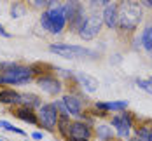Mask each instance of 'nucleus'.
I'll return each instance as SVG.
<instances>
[{
    "label": "nucleus",
    "instance_id": "obj_1",
    "mask_svg": "<svg viewBox=\"0 0 152 141\" xmlns=\"http://www.w3.org/2000/svg\"><path fill=\"white\" fill-rule=\"evenodd\" d=\"M142 9L131 0H122L117 5V28L122 31H133L142 21Z\"/></svg>",
    "mask_w": 152,
    "mask_h": 141
},
{
    "label": "nucleus",
    "instance_id": "obj_2",
    "mask_svg": "<svg viewBox=\"0 0 152 141\" xmlns=\"http://www.w3.org/2000/svg\"><path fill=\"white\" fill-rule=\"evenodd\" d=\"M49 9L42 12L40 16V25L44 26V30L51 31V33H61L65 30L66 19L63 14V5L58 0H49Z\"/></svg>",
    "mask_w": 152,
    "mask_h": 141
},
{
    "label": "nucleus",
    "instance_id": "obj_3",
    "mask_svg": "<svg viewBox=\"0 0 152 141\" xmlns=\"http://www.w3.org/2000/svg\"><path fill=\"white\" fill-rule=\"evenodd\" d=\"M31 80V70L26 66H19L16 64L12 68H9L7 72L0 73V84H11V85H18V84H28Z\"/></svg>",
    "mask_w": 152,
    "mask_h": 141
},
{
    "label": "nucleus",
    "instance_id": "obj_4",
    "mask_svg": "<svg viewBox=\"0 0 152 141\" xmlns=\"http://www.w3.org/2000/svg\"><path fill=\"white\" fill-rule=\"evenodd\" d=\"M49 51L61 56V58H66V59H75V58H84V56L93 58L94 56V52L89 49L80 46H70V44H51Z\"/></svg>",
    "mask_w": 152,
    "mask_h": 141
},
{
    "label": "nucleus",
    "instance_id": "obj_5",
    "mask_svg": "<svg viewBox=\"0 0 152 141\" xmlns=\"http://www.w3.org/2000/svg\"><path fill=\"white\" fill-rule=\"evenodd\" d=\"M37 119H39L40 125L46 127L47 131H54V127L58 125V120H60V111L56 108V103L42 105L37 113Z\"/></svg>",
    "mask_w": 152,
    "mask_h": 141
},
{
    "label": "nucleus",
    "instance_id": "obj_6",
    "mask_svg": "<svg viewBox=\"0 0 152 141\" xmlns=\"http://www.w3.org/2000/svg\"><path fill=\"white\" fill-rule=\"evenodd\" d=\"M102 25H103V19L102 16L98 14H91L88 16V19L80 25L79 28V37L84 38V40H93L98 37V33L102 31Z\"/></svg>",
    "mask_w": 152,
    "mask_h": 141
},
{
    "label": "nucleus",
    "instance_id": "obj_7",
    "mask_svg": "<svg viewBox=\"0 0 152 141\" xmlns=\"http://www.w3.org/2000/svg\"><path fill=\"white\" fill-rule=\"evenodd\" d=\"M63 14L65 19L75 28H80V25L84 23V9L77 0H70L63 5Z\"/></svg>",
    "mask_w": 152,
    "mask_h": 141
},
{
    "label": "nucleus",
    "instance_id": "obj_8",
    "mask_svg": "<svg viewBox=\"0 0 152 141\" xmlns=\"http://www.w3.org/2000/svg\"><path fill=\"white\" fill-rule=\"evenodd\" d=\"M93 138L91 125L84 122H70L68 129V141H89Z\"/></svg>",
    "mask_w": 152,
    "mask_h": 141
},
{
    "label": "nucleus",
    "instance_id": "obj_9",
    "mask_svg": "<svg viewBox=\"0 0 152 141\" xmlns=\"http://www.w3.org/2000/svg\"><path fill=\"white\" fill-rule=\"evenodd\" d=\"M131 125H133V119H131V115L126 113V111L112 117V127H115V132H117L119 138H128V136H129Z\"/></svg>",
    "mask_w": 152,
    "mask_h": 141
},
{
    "label": "nucleus",
    "instance_id": "obj_10",
    "mask_svg": "<svg viewBox=\"0 0 152 141\" xmlns=\"http://www.w3.org/2000/svg\"><path fill=\"white\" fill-rule=\"evenodd\" d=\"M37 85H39L42 91H46L47 94H51V96H56V94L61 93L60 80H56L54 77H49V75H44V77L37 78Z\"/></svg>",
    "mask_w": 152,
    "mask_h": 141
},
{
    "label": "nucleus",
    "instance_id": "obj_11",
    "mask_svg": "<svg viewBox=\"0 0 152 141\" xmlns=\"http://www.w3.org/2000/svg\"><path fill=\"white\" fill-rule=\"evenodd\" d=\"M63 105H65V108L68 110L70 115L82 117V113H80V110H82V103H80V99H79L77 96H70V94H66V96L63 98Z\"/></svg>",
    "mask_w": 152,
    "mask_h": 141
},
{
    "label": "nucleus",
    "instance_id": "obj_12",
    "mask_svg": "<svg viewBox=\"0 0 152 141\" xmlns=\"http://www.w3.org/2000/svg\"><path fill=\"white\" fill-rule=\"evenodd\" d=\"M103 23H105L108 28H115L117 26V4H108L103 11V16H102Z\"/></svg>",
    "mask_w": 152,
    "mask_h": 141
},
{
    "label": "nucleus",
    "instance_id": "obj_13",
    "mask_svg": "<svg viewBox=\"0 0 152 141\" xmlns=\"http://www.w3.org/2000/svg\"><path fill=\"white\" fill-rule=\"evenodd\" d=\"M16 117L19 119V120H23V122H28V124H37L39 122V119H37V113L33 111V108H30V106H19V108H16Z\"/></svg>",
    "mask_w": 152,
    "mask_h": 141
},
{
    "label": "nucleus",
    "instance_id": "obj_14",
    "mask_svg": "<svg viewBox=\"0 0 152 141\" xmlns=\"http://www.w3.org/2000/svg\"><path fill=\"white\" fill-rule=\"evenodd\" d=\"M0 103L18 105V103H21V94L16 93L14 89H4V91H0Z\"/></svg>",
    "mask_w": 152,
    "mask_h": 141
},
{
    "label": "nucleus",
    "instance_id": "obj_15",
    "mask_svg": "<svg viewBox=\"0 0 152 141\" xmlns=\"http://www.w3.org/2000/svg\"><path fill=\"white\" fill-rule=\"evenodd\" d=\"M77 80L82 84V87L86 89V91H89V93H94L96 89H98V80L96 78L89 77L88 73H82V72H77Z\"/></svg>",
    "mask_w": 152,
    "mask_h": 141
},
{
    "label": "nucleus",
    "instance_id": "obj_16",
    "mask_svg": "<svg viewBox=\"0 0 152 141\" xmlns=\"http://www.w3.org/2000/svg\"><path fill=\"white\" fill-rule=\"evenodd\" d=\"M21 105L30 106V108H35V106H42V101H40L39 96L28 93V94H21Z\"/></svg>",
    "mask_w": 152,
    "mask_h": 141
},
{
    "label": "nucleus",
    "instance_id": "obj_17",
    "mask_svg": "<svg viewBox=\"0 0 152 141\" xmlns=\"http://www.w3.org/2000/svg\"><path fill=\"white\" fill-rule=\"evenodd\" d=\"M96 134H98V138L102 141H110L114 138V131H112V127H108V125H98L96 127Z\"/></svg>",
    "mask_w": 152,
    "mask_h": 141
},
{
    "label": "nucleus",
    "instance_id": "obj_18",
    "mask_svg": "<svg viewBox=\"0 0 152 141\" xmlns=\"http://www.w3.org/2000/svg\"><path fill=\"white\" fill-rule=\"evenodd\" d=\"M68 129H70V120H68V117H63V115H61L60 120H58V131L61 132V136H63L65 140H68Z\"/></svg>",
    "mask_w": 152,
    "mask_h": 141
},
{
    "label": "nucleus",
    "instance_id": "obj_19",
    "mask_svg": "<svg viewBox=\"0 0 152 141\" xmlns=\"http://www.w3.org/2000/svg\"><path fill=\"white\" fill-rule=\"evenodd\" d=\"M142 44L147 51H152V26H147L142 33Z\"/></svg>",
    "mask_w": 152,
    "mask_h": 141
},
{
    "label": "nucleus",
    "instance_id": "obj_20",
    "mask_svg": "<svg viewBox=\"0 0 152 141\" xmlns=\"http://www.w3.org/2000/svg\"><path fill=\"white\" fill-rule=\"evenodd\" d=\"M107 111H124L128 108V101H110L105 103Z\"/></svg>",
    "mask_w": 152,
    "mask_h": 141
},
{
    "label": "nucleus",
    "instance_id": "obj_21",
    "mask_svg": "<svg viewBox=\"0 0 152 141\" xmlns=\"http://www.w3.org/2000/svg\"><path fill=\"white\" fill-rule=\"evenodd\" d=\"M25 12H26V7H25L23 2H14L12 4V7H11V16L12 17H21V16H25Z\"/></svg>",
    "mask_w": 152,
    "mask_h": 141
},
{
    "label": "nucleus",
    "instance_id": "obj_22",
    "mask_svg": "<svg viewBox=\"0 0 152 141\" xmlns=\"http://www.w3.org/2000/svg\"><path fill=\"white\" fill-rule=\"evenodd\" d=\"M0 129H5V131H9V132H16V134L25 136V131H23V129L14 127V125L11 124V122H7V120H0Z\"/></svg>",
    "mask_w": 152,
    "mask_h": 141
},
{
    "label": "nucleus",
    "instance_id": "obj_23",
    "mask_svg": "<svg viewBox=\"0 0 152 141\" xmlns=\"http://www.w3.org/2000/svg\"><path fill=\"white\" fill-rule=\"evenodd\" d=\"M137 84H138V87H140V89H143L145 93L152 94V75L149 78H138Z\"/></svg>",
    "mask_w": 152,
    "mask_h": 141
},
{
    "label": "nucleus",
    "instance_id": "obj_24",
    "mask_svg": "<svg viewBox=\"0 0 152 141\" xmlns=\"http://www.w3.org/2000/svg\"><path fill=\"white\" fill-rule=\"evenodd\" d=\"M137 136H138V140H142V141H152V129L140 127V129H137Z\"/></svg>",
    "mask_w": 152,
    "mask_h": 141
},
{
    "label": "nucleus",
    "instance_id": "obj_25",
    "mask_svg": "<svg viewBox=\"0 0 152 141\" xmlns=\"http://www.w3.org/2000/svg\"><path fill=\"white\" fill-rule=\"evenodd\" d=\"M28 2H30L33 7H39V9L40 7H46L47 4H49V0H28Z\"/></svg>",
    "mask_w": 152,
    "mask_h": 141
},
{
    "label": "nucleus",
    "instance_id": "obj_26",
    "mask_svg": "<svg viewBox=\"0 0 152 141\" xmlns=\"http://www.w3.org/2000/svg\"><path fill=\"white\" fill-rule=\"evenodd\" d=\"M94 7H107L110 4V0H89Z\"/></svg>",
    "mask_w": 152,
    "mask_h": 141
},
{
    "label": "nucleus",
    "instance_id": "obj_27",
    "mask_svg": "<svg viewBox=\"0 0 152 141\" xmlns=\"http://www.w3.org/2000/svg\"><path fill=\"white\" fill-rule=\"evenodd\" d=\"M42 136H44V134H42V132H39V131L31 134V138H33V140H42Z\"/></svg>",
    "mask_w": 152,
    "mask_h": 141
},
{
    "label": "nucleus",
    "instance_id": "obj_28",
    "mask_svg": "<svg viewBox=\"0 0 152 141\" xmlns=\"http://www.w3.org/2000/svg\"><path fill=\"white\" fill-rule=\"evenodd\" d=\"M0 35H2V37H11V35H9L7 31L4 30V26H2V25H0Z\"/></svg>",
    "mask_w": 152,
    "mask_h": 141
},
{
    "label": "nucleus",
    "instance_id": "obj_29",
    "mask_svg": "<svg viewBox=\"0 0 152 141\" xmlns=\"http://www.w3.org/2000/svg\"><path fill=\"white\" fill-rule=\"evenodd\" d=\"M145 5H149V7H152V0H142Z\"/></svg>",
    "mask_w": 152,
    "mask_h": 141
},
{
    "label": "nucleus",
    "instance_id": "obj_30",
    "mask_svg": "<svg viewBox=\"0 0 152 141\" xmlns=\"http://www.w3.org/2000/svg\"><path fill=\"white\" fill-rule=\"evenodd\" d=\"M128 141H142V140H138V138H135V140H128Z\"/></svg>",
    "mask_w": 152,
    "mask_h": 141
},
{
    "label": "nucleus",
    "instance_id": "obj_31",
    "mask_svg": "<svg viewBox=\"0 0 152 141\" xmlns=\"http://www.w3.org/2000/svg\"><path fill=\"white\" fill-rule=\"evenodd\" d=\"M151 52H152V51H151Z\"/></svg>",
    "mask_w": 152,
    "mask_h": 141
}]
</instances>
